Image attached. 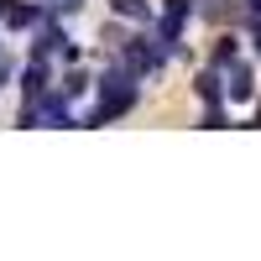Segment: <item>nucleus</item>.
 I'll return each mask as SVG.
<instances>
[{"mask_svg":"<svg viewBox=\"0 0 261 261\" xmlns=\"http://www.w3.org/2000/svg\"><path fill=\"white\" fill-rule=\"evenodd\" d=\"M84 89H89V79H84V73H68V79H63V94H68V99H79Z\"/></svg>","mask_w":261,"mask_h":261,"instance_id":"obj_11","label":"nucleus"},{"mask_svg":"<svg viewBox=\"0 0 261 261\" xmlns=\"http://www.w3.org/2000/svg\"><path fill=\"white\" fill-rule=\"evenodd\" d=\"M251 125H261V99H251Z\"/></svg>","mask_w":261,"mask_h":261,"instance_id":"obj_15","label":"nucleus"},{"mask_svg":"<svg viewBox=\"0 0 261 261\" xmlns=\"http://www.w3.org/2000/svg\"><path fill=\"white\" fill-rule=\"evenodd\" d=\"M136 73H130L125 68V63H115V68H105L99 79H94V105H89V110H84L79 115V125H110V120H120V115H130V110H136V105H141V89H136Z\"/></svg>","mask_w":261,"mask_h":261,"instance_id":"obj_1","label":"nucleus"},{"mask_svg":"<svg viewBox=\"0 0 261 261\" xmlns=\"http://www.w3.org/2000/svg\"><path fill=\"white\" fill-rule=\"evenodd\" d=\"M42 16H47L42 0H0V27L6 32H32Z\"/></svg>","mask_w":261,"mask_h":261,"instance_id":"obj_4","label":"nucleus"},{"mask_svg":"<svg viewBox=\"0 0 261 261\" xmlns=\"http://www.w3.org/2000/svg\"><path fill=\"white\" fill-rule=\"evenodd\" d=\"M110 16H120V21H136V27H151V21H157V11H151L146 0H110Z\"/></svg>","mask_w":261,"mask_h":261,"instance_id":"obj_8","label":"nucleus"},{"mask_svg":"<svg viewBox=\"0 0 261 261\" xmlns=\"http://www.w3.org/2000/svg\"><path fill=\"white\" fill-rule=\"evenodd\" d=\"M241 6H246V16H261V0H241Z\"/></svg>","mask_w":261,"mask_h":261,"instance_id":"obj_14","label":"nucleus"},{"mask_svg":"<svg viewBox=\"0 0 261 261\" xmlns=\"http://www.w3.org/2000/svg\"><path fill=\"white\" fill-rule=\"evenodd\" d=\"M235 58H241V37H235V32H220V37H214V47H209V63H214V68H230Z\"/></svg>","mask_w":261,"mask_h":261,"instance_id":"obj_9","label":"nucleus"},{"mask_svg":"<svg viewBox=\"0 0 261 261\" xmlns=\"http://www.w3.org/2000/svg\"><path fill=\"white\" fill-rule=\"evenodd\" d=\"M16 84H21V99H32V105H37L42 94L53 89V68H47V58H37V53H32V63L16 73Z\"/></svg>","mask_w":261,"mask_h":261,"instance_id":"obj_6","label":"nucleus"},{"mask_svg":"<svg viewBox=\"0 0 261 261\" xmlns=\"http://www.w3.org/2000/svg\"><path fill=\"white\" fill-rule=\"evenodd\" d=\"M204 130H225L230 125V110H225V99H214V105H204V120H199Z\"/></svg>","mask_w":261,"mask_h":261,"instance_id":"obj_10","label":"nucleus"},{"mask_svg":"<svg viewBox=\"0 0 261 261\" xmlns=\"http://www.w3.org/2000/svg\"><path fill=\"white\" fill-rule=\"evenodd\" d=\"M188 16H193V0H162V11H157V21H151V37L167 47V58L183 47V27H188Z\"/></svg>","mask_w":261,"mask_h":261,"instance_id":"obj_3","label":"nucleus"},{"mask_svg":"<svg viewBox=\"0 0 261 261\" xmlns=\"http://www.w3.org/2000/svg\"><path fill=\"white\" fill-rule=\"evenodd\" d=\"M225 73V99H235V105H251L256 99V68L246 58H235L230 68H220Z\"/></svg>","mask_w":261,"mask_h":261,"instance_id":"obj_5","label":"nucleus"},{"mask_svg":"<svg viewBox=\"0 0 261 261\" xmlns=\"http://www.w3.org/2000/svg\"><path fill=\"white\" fill-rule=\"evenodd\" d=\"M193 94H199L204 105H214V99H225V73L214 68V63H204V68L193 73Z\"/></svg>","mask_w":261,"mask_h":261,"instance_id":"obj_7","label":"nucleus"},{"mask_svg":"<svg viewBox=\"0 0 261 261\" xmlns=\"http://www.w3.org/2000/svg\"><path fill=\"white\" fill-rule=\"evenodd\" d=\"M251 47H256V58H261V16H251Z\"/></svg>","mask_w":261,"mask_h":261,"instance_id":"obj_13","label":"nucleus"},{"mask_svg":"<svg viewBox=\"0 0 261 261\" xmlns=\"http://www.w3.org/2000/svg\"><path fill=\"white\" fill-rule=\"evenodd\" d=\"M120 63L136 79H162V68H167V47L157 37H130L125 47H120Z\"/></svg>","mask_w":261,"mask_h":261,"instance_id":"obj_2","label":"nucleus"},{"mask_svg":"<svg viewBox=\"0 0 261 261\" xmlns=\"http://www.w3.org/2000/svg\"><path fill=\"white\" fill-rule=\"evenodd\" d=\"M42 6H47V0H42Z\"/></svg>","mask_w":261,"mask_h":261,"instance_id":"obj_16","label":"nucleus"},{"mask_svg":"<svg viewBox=\"0 0 261 261\" xmlns=\"http://www.w3.org/2000/svg\"><path fill=\"white\" fill-rule=\"evenodd\" d=\"M6 84H16V58H0V89Z\"/></svg>","mask_w":261,"mask_h":261,"instance_id":"obj_12","label":"nucleus"}]
</instances>
